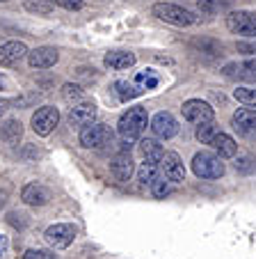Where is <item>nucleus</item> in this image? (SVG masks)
I'll use <instances>...</instances> for the list:
<instances>
[{
	"label": "nucleus",
	"mask_w": 256,
	"mask_h": 259,
	"mask_svg": "<svg viewBox=\"0 0 256 259\" xmlns=\"http://www.w3.org/2000/svg\"><path fill=\"white\" fill-rule=\"evenodd\" d=\"M62 97H64V101H69V103H78L82 99V88H80V85L67 83L62 88Z\"/></svg>",
	"instance_id": "c85d7f7f"
},
{
	"label": "nucleus",
	"mask_w": 256,
	"mask_h": 259,
	"mask_svg": "<svg viewBox=\"0 0 256 259\" xmlns=\"http://www.w3.org/2000/svg\"><path fill=\"white\" fill-rule=\"evenodd\" d=\"M23 5H25V10L28 12L39 14V16L50 14V10H53V5H50L48 0H23Z\"/></svg>",
	"instance_id": "a878e982"
},
{
	"label": "nucleus",
	"mask_w": 256,
	"mask_h": 259,
	"mask_svg": "<svg viewBox=\"0 0 256 259\" xmlns=\"http://www.w3.org/2000/svg\"><path fill=\"white\" fill-rule=\"evenodd\" d=\"M25 259H53V254L46 252V250H28Z\"/></svg>",
	"instance_id": "473e14b6"
},
{
	"label": "nucleus",
	"mask_w": 256,
	"mask_h": 259,
	"mask_svg": "<svg viewBox=\"0 0 256 259\" xmlns=\"http://www.w3.org/2000/svg\"><path fill=\"white\" fill-rule=\"evenodd\" d=\"M181 113H183L185 122H190V124H203L215 117L211 103L201 101V99H188V101L183 103V108H181Z\"/></svg>",
	"instance_id": "423d86ee"
},
{
	"label": "nucleus",
	"mask_w": 256,
	"mask_h": 259,
	"mask_svg": "<svg viewBox=\"0 0 256 259\" xmlns=\"http://www.w3.org/2000/svg\"><path fill=\"white\" fill-rule=\"evenodd\" d=\"M58 122H60L58 108L44 106V108H39L37 113L32 115V131L37 133V136H50L53 128L58 126Z\"/></svg>",
	"instance_id": "6e6552de"
},
{
	"label": "nucleus",
	"mask_w": 256,
	"mask_h": 259,
	"mask_svg": "<svg viewBox=\"0 0 256 259\" xmlns=\"http://www.w3.org/2000/svg\"><path fill=\"white\" fill-rule=\"evenodd\" d=\"M103 64L108 69H115V71H124V69L135 64V53H131V51H110L103 58Z\"/></svg>",
	"instance_id": "f3484780"
},
{
	"label": "nucleus",
	"mask_w": 256,
	"mask_h": 259,
	"mask_svg": "<svg viewBox=\"0 0 256 259\" xmlns=\"http://www.w3.org/2000/svg\"><path fill=\"white\" fill-rule=\"evenodd\" d=\"M172 181H165L163 177H158V179L151 184V193H153V197H158V200H163V197H167L169 193H172V186H169Z\"/></svg>",
	"instance_id": "cd10ccee"
},
{
	"label": "nucleus",
	"mask_w": 256,
	"mask_h": 259,
	"mask_svg": "<svg viewBox=\"0 0 256 259\" xmlns=\"http://www.w3.org/2000/svg\"><path fill=\"white\" fill-rule=\"evenodd\" d=\"M220 128L211 122H203V124H197V140L201 142V145H211V140L215 138V133H218Z\"/></svg>",
	"instance_id": "b1692460"
},
{
	"label": "nucleus",
	"mask_w": 256,
	"mask_h": 259,
	"mask_svg": "<svg viewBox=\"0 0 256 259\" xmlns=\"http://www.w3.org/2000/svg\"><path fill=\"white\" fill-rule=\"evenodd\" d=\"M231 7V0H199V10L206 12V14H215V12H222Z\"/></svg>",
	"instance_id": "393cba45"
},
{
	"label": "nucleus",
	"mask_w": 256,
	"mask_h": 259,
	"mask_svg": "<svg viewBox=\"0 0 256 259\" xmlns=\"http://www.w3.org/2000/svg\"><path fill=\"white\" fill-rule=\"evenodd\" d=\"M133 170H135L133 158H131V154H126V152L119 154V156H115L112 163H110V172L117 181H128L131 175H133Z\"/></svg>",
	"instance_id": "dca6fc26"
},
{
	"label": "nucleus",
	"mask_w": 256,
	"mask_h": 259,
	"mask_svg": "<svg viewBox=\"0 0 256 259\" xmlns=\"http://www.w3.org/2000/svg\"><path fill=\"white\" fill-rule=\"evenodd\" d=\"M7 245H10V241H7V236H0V257L7 252Z\"/></svg>",
	"instance_id": "c9c22d12"
},
{
	"label": "nucleus",
	"mask_w": 256,
	"mask_h": 259,
	"mask_svg": "<svg viewBox=\"0 0 256 259\" xmlns=\"http://www.w3.org/2000/svg\"><path fill=\"white\" fill-rule=\"evenodd\" d=\"M112 131L106 126V124H87L82 126L80 131V145L87 147V149H103V147L112 145Z\"/></svg>",
	"instance_id": "20e7f679"
},
{
	"label": "nucleus",
	"mask_w": 256,
	"mask_h": 259,
	"mask_svg": "<svg viewBox=\"0 0 256 259\" xmlns=\"http://www.w3.org/2000/svg\"><path fill=\"white\" fill-rule=\"evenodd\" d=\"M224 76L245 83H256V60H245V62H231L224 67Z\"/></svg>",
	"instance_id": "f8f14e48"
},
{
	"label": "nucleus",
	"mask_w": 256,
	"mask_h": 259,
	"mask_svg": "<svg viewBox=\"0 0 256 259\" xmlns=\"http://www.w3.org/2000/svg\"><path fill=\"white\" fill-rule=\"evenodd\" d=\"M153 16H158L160 21L172 25H179V28H188V25L197 23V16L190 10H183L181 5H172V3H156L153 5Z\"/></svg>",
	"instance_id": "f03ea898"
},
{
	"label": "nucleus",
	"mask_w": 256,
	"mask_h": 259,
	"mask_svg": "<svg viewBox=\"0 0 256 259\" xmlns=\"http://www.w3.org/2000/svg\"><path fill=\"white\" fill-rule=\"evenodd\" d=\"M10 108H12V101H7V99H0V117H3V115H5Z\"/></svg>",
	"instance_id": "f704fd0d"
},
{
	"label": "nucleus",
	"mask_w": 256,
	"mask_h": 259,
	"mask_svg": "<svg viewBox=\"0 0 256 259\" xmlns=\"http://www.w3.org/2000/svg\"><path fill=\"white\" fill-rule=\"evenodd\" d=\"M158 172H160V165L158 163H142V167L137 170V181L142 186H151L156 179H158Z\"/></svg>",
	"instance_id": "4be33fe9"
},
{
	"label": "nucleus",
	"mask_w": 256,
	"mask_h": 259,
	"mask_svg": "<svg viewBox=\"0 0 256 259\" xmlns=\"http://www.w3.org/2000/svg\"><path fill=\"white\" fill-rule=\"evenodd\" d=\"M96 119V106L87 101H78L73 103V108L69 110V122L73 126H87Z\"/></svg>",
	"instance_id": "ddd939ff"
},
{
	"label": "nucleus",
	"mask_w": 256,
	"mask_h": 259,
	"mask_svg": "<svg viewBox=\"0 0 256 259\" xmlns=\"http://www.w3.org/2000/svg\"><path fill=\"white\" fill-rule=\"evenodd\" d=\"M60 60V51L55 46H37L34 51H28V62L32 69H48Z\"/></svg>",
	"instance_id": "9d476101"
},
{
	"label": "nucleus",
	"mask_w": 256,
	"mask_h": 259,
	"mask_svg": "<svg viewBox=\"0 0 256 259\" xmlns=\"http://www.w3.org/2000/svg\"><path fill=\"white\" fill-rule=\"evenodd\" d=\"M140 152L142 156L146 158L149 163H158L160 156H163V145H160L158 140H153V138H144V140L140 142Z\"/></svg>",
	"instance_id": "412c9836"
},
{
	"label": "nucleus",
	"mask_w": 256,
	"mask_h": 259,
	"mask_svg": "<svg viewBox=\"0 0 256 259\" xmlns=\"http://www.w3.org/2000/svg\"><path fill=\"white\" fill-rule=\"evenodd\" d=\"M115 90H117V97H119L121 101H131V99L140 97V94L144 92V88H137V85H131V83H126V80L115 83Z\"/></svg>",
	"instance_id": "5701e85b"
},
{
	"label": "nucleus",
	"mask_w": 256,
	"mask_h": 259,
	"mask_svg": "<svg viewBox=\"0 0 256 259\" xmlns=\"http://www.w3.org/2000/svg\"><path fill=\"white\" fill-rule=\"evenodd\" d=\"M233 128L236 131H242V133H249V131H256V110L251 108H240L233 113Z\"/></svg>",
	"instance_id": "6ab92c4d"
},
{
	"label": "nucleus",
	"mask_w": 256,
	"mask_h": 259,
	"mask_svg": "<svg viewBox=\"0 0 256 259\" xmlns=\"http://www.w3.org/2000/svg\"><path fill=\"white\" fill-rule=\"evenodd\" d=\"M160 165V172H163L165 179H169L172 184H181L185 179V167H183V161L179 158V154L174 152H165L158 161Z\"/></svg>",
	"instance_id": "1a4fd4ad"
},
{
	"label": "nucleus",
	"mask_w": 256,
	"mask_h": 259,
	"mask_svg": "<svg viewBox=\"0 0 256 259\" xmlns=\"http://www.w3.org/2000/svg\"><path fill=\"white\" fill-rule=\"evenodd\" d=\"M151 131L156 133V138L169 140V138H174L179 133V122L174 119L172 113H158L151 119Z\"/></svg>",
	"instance_id": "9b49d317"
},
{
	"label": "nucleus",
	"mask_w": 256,
	"mask_h": 259,
	"mask_svg": "<svg viewBox=\"0 0 256 259\" xmlns=\"http://www.w3.org/2000/svg\"><path fill=\"white\" fill-rule=\"evenodd\" d=\"M21 200L30 206H44L50 202V191L41 184H28V186L21 191Z\"/></svg>",
	"instance_id": "2eb2a0df"
},
{
	"label": "nucleus",
	"mask_w": 256,
	"mask_h": 259,
	"mask_svg": "<svg viewBox=\"0 0 256 259\" xmlns=\"http://www.w3.org/2000/svg\"><path fill=\"white\" fill-rule=\"evenodd\" d=\"M254 161L251 156H242V158H238V163H236V170H240V172H251L256 165H249V163Z\"/></svg>",
	"instance_id": "2f4dec72"
},
{
	"label": "nucleus",
	"mask_w": 256,
	"mask_h": 259,
	"mask_svg": "<svg viewBox=\"0 0 256 259\" xmlns=\"http://www.w3.org/2000/svg\"><path fill=\"white\" fill-rule=\"evenodd\" d=\"M46 243L55 250H64L73 243L76 239V227L73 225H67V223H58V225H50L44 234Z\"/></svg>",
	"instance_id": "0eeeda50"
},
{
	"label": "nucleus",
	"mask_w": 256,
	"mask_h": 259,
	"mask_svg": "<svg viewBox=\"0 0 256 259\" xmlns=\"http://www.w3.org/2000/svg\"><path fill=\"white\" fill-rule=\"evenodd\" d=\"M233 97H236L240 103H245V106L256 108V90H251V88H238V90H233Z\"/></svg>",
	"instance_id": "bb28decb"
},
{
	"label": "nucleus",
	"mask_w": 256,
	"mask_h": 259,
	"mask_svg": "<svg viewBox=\"0 0 256 259\" xmlns=\"http://www.w3.org/2000/svg\"><path fill=\"white\" fill-rule=\"evenodd\" d=\"M238 51L249 53V55H256V44H238Z\"/></svg>",
	"instance_id": "72a5a7b5"
},
{
	"label": "nucleus",
	"mask_w": 256,
	"mask_h": 259,
	"mask_svg": "<svg viewBox=\"0 0 256 259\" xmlns=\"http://www.w3.org/2000/svg\"><path fill=\"white\" fill-rule=\"evenodd\" d=\"M227 28L231 30L233 34H242V37H251L256 39V14L251 12H231L227 16Z\"/></svg>",
	"instance_id": "39448f33"
},
{
	"label": "nucleus",
	"mask_w": 256,
	"mask_h": 259,
	"mask_svg": "<svg viewBox=\"0 0 256 259\" xmlns=\"http://www.w3.org/2000/svg\"><path fill=\"white\" fill-rule=\"evenodd\" d=\"M211 147L215 149V154H218L220 158H231V156H236V152H238L236 140H233L231 136H227V133H222V131L215 133V138L211 140Z\"/></svg>",
	"instance_id": "a211bd4d"
},
{
	"label": "nucleus",
	"mask_w": 256,
	"mask_h": 259,
	"mask_svg": "<svg viewBox=\"0 0 256 259\" xmlns=\"http://www.w3.org/2000/svg\"><path fill=\"white\" fill-rule=\"evenodd\" d=\"M21 136H23V126H21L19 119H7V122L3 124V128H0V138H3L7 145H16V142L21 140Z\"/></svg>",
	"instance_id": "aec40b11"
},
{
	"label": "nucleus",
	"mask_w": 256,
	"mask_h": 259,
	"mask_svg": "<svg viewBox=\"0 0 256 259\" xmlns=\"http://www.w3.org/2000/svg\"><path fill=\"white\" fill-rule=\"evenodd\" d=\"M146 126H149V113H146V108H142V106L128 108V110L119 117V122H117L119 136L128 142L137 140V138L146 131Z\"/></svg>",
	"instance_id": "f257e3e1"
},
{
	"label": "nucleus",
	"mask_w": 256,
	"mask_h": 259,
	"mask_svg": "<svg viewBox=\"0 0 256 259\" xmlns=\"http://www.w3.org/2000/svg\"><path fill=\"white\" fill-rule=\"evenodd\" d=\"M25 55H28V46L23 41H7L0 46V67H12Z\"/></svg>",
	"instance_id": "4468645a"
},
{
	"label": "nucleus",
	"mask_w": 256,
	"mask_h": 259,
	"mask_svg": "<svg viewBox=\"0 0 256 259\" xmlns=\"http://www.w3.org/2000/svg\"><path fill=\"white\" fill-rule=\"evenodd\" d=\"M0 3H7V0H0Z\"/></svg>",
	"instance_id": "e433bc0d"
},
{
	"label": "nucleus",
	"mask_w": 256,
	"mask_h": 259,
	"mask_svg": "<svg viewBox=\"0 0 256 259\" xmlns=\"http://www.w3.org/2000/svg\"><path fill=\"white\" fill-rule=\"evenodd\" d=\"M137 83L142 85L144 90H153L156 85H158V76H156L153 71H146V73H137Z\"/></svg>",
	"instance_id": "c756f323"
},
{
	"label": "nucleus",
	"mask_w": 256,
	"mask_h": 259,
	"mask_svg": "<svg viewBox=\"0 0 256 259\" xmlns=\"http://www.w3.org/2000/svg\"><path fill=\"white\" fill-rule=\"evenodd\" d=\"M192 172L201 179H220L224 175V163L218 154L213 152H199L192 158Z\"/></svg>",
	"instance_id": "7ed1b4c3"
},
{
	"label": "nucleus",
	"mask_w": 256,
	"mask_h": 259,
	"mask_svg": "<svg viewBox=\"0 0 256 259\" xmlns=\"http://www.w3.org/2000/svg\"><path fill=\"white\" fill-rule=\"evenodd\" d=\"M50 3L58 7H64V10H80L87 0H50Z\"/></svg>",
	"instance_id": "7c9ffc66"
}]
</instances>
